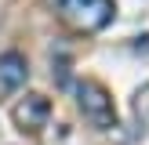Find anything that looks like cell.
Returning <instances> with one entry per match:
<instances>
[{
  "mask_svg": "<svg viewBox=\"0 0 149 145\" xmlns=\"http://www.w3.org/2000/svg\"><path fill=\"white\" fill-rule=\"evenodd\" d=\"M55 7V14L65 26L80 29V33H95V29H106L116 14L113 0H47Z\"/></svg>",
  "mask_w": 149,
  "mask_h": 145,
  "instance_id": "6da1fadb",
  "label": "cell"
},
{
  "mask_svg": "<svg viewBox=\"0 0 149 145\" xmlns=\"http://www.w3.org/2000/svg\"><path fill=\"white\" fill-rule=\"evenodd\" d=\"M77 105H80V113H84V120L91 127H98V130L116 127V105H113V98H109V91L102 84L80 80L77 84Z\"/></svg>",
  "mask_w": 149,
  "mask_h": 145,
  "instance_id": "7a4b0ae2",
  "label": "cell"
},
{
  "mask_svg": "<svg viewBox=\"0 0 149 145\" xmlns=\"http://www.w3.org/2000/svg\"><path fill=\"white\" fill-rule=\"evenodd\" d=\"M15 127L18 130H29V134H36L40 127H47V116H51V102L44 98V94H26V98L15 105Z\"/></svg>",
  "mask_w": 149,
  "mask_h": 145,
  "instance_id": "3957f363",
  "label": "cell"
},
{
  "mask_svg": "<svg viewBox=\"0 0 149 145\" xmlns=\"http://www.w3.org/2000/svg\"><path fill=\"white\" fill-rule=\"evenodd\" d=\"M26 80H29V62L18 51L0 55V98H4V94H15Z\"/></svg>",
  "mask_w": 149,
  "mask_h": 145,
  "instance_id": "277c9868",
  "label": "cell"
},
{
  "mask_svg": "<svg viewBox=\"0 0 149 145\" xmlns=\"http://www.w3.org/2000/svg\"><path fill=\"white\" fill-rule=\"evenodd\" d=\"M135 116H138V123H142V127H149V84L135 94Z\"/></svg>",
  "mask_w": 149,
  "mask_h": 145,
  "instance_id": "5b68a950",
  "label": "cell"
}]
</instances>
